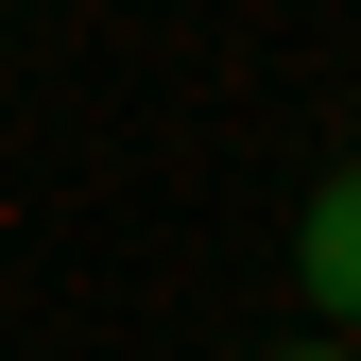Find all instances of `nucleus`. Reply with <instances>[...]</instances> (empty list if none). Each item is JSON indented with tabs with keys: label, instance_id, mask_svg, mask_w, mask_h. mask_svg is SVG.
Listing matches in <instances>:
<instances>
[{
	"label": "nucleus",
	"instance_id": "obj_1",
	"mask_svg": "<svg viewBox=\"0 0 361 361\" xmlns=\"http://www.w3.org/2000/svg\"><path fill=\"white\" fill-rule=\"evenodd\" d=\"M293 276H310V310H327V327H361V172H327V190H310Z\"/></svg>",
	"mask_w": 361,
	"mask_h": 361
},
{
	"label": "nucleus",
	"instance_id": "obj_2",
	"mask_svg": "<svg viewBox=\"0 0 361 361\" xmlns=\"http://www.w3.org/2000/svg\"><path fill=\"white\" fill-rule=\"evenodd\" d=\"M276 361H344V344H276Z\"/></svg>",
	"mask_w": 361,
	"mask_h": 361
}]
</instances>
